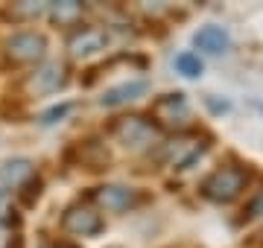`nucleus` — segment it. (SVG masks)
Returning <instances> with one entry per match:
<instances>
[{"mask_svg": "<svg viewBox=\"0 0 263 248\" xmlns=\"http://www.w3.org/2000/svg\"><path fill=\"white\" fill-rule=\"evenodd\" d=\"M243 213L249 216V219H254V216H263V190L257 193V196H254L252 201H249V208H246Z\"/></svg>", "mask_w": 263, "mask_h": 248, "instance_id": "f3484780", "label": "nucleus"}, {"mask_svg": "<svg viewBox=\"0 0 263 248\" xmlns=\"http://www.w3.org/2000/svg\"><path fill=\"white\" fill-rule=\"evenodd\" d=\"M12 12L18 15V18H38V15H44L47 12V3H32V0H21L12 6Z\"/></svg>", "mask_w": 263, "mask_h": 248, "instance_id": "2eb2a0df", "label": "nucleus"}, {"mask_svg": "<svg viewBox=\"0 0 263 248\" xmlns=\"http://www.w3.org/2000/svg\"><path fill=\"white\" fill-rule=\"evenodd\" d=\"M70 108H73V105H70V102L59 105V108H50V111H44V114H41V123H44V126L56 123V120H62V117H65L67 111H70Z\"/></svg>", "mask_w": 263, "mask_h": 248, "instance_id": "dca6fc26", "label": "nucleus"}, {"mask_svg": "<svg viewBox=\"0 0 263 248\" xmlns=\"http://www.w3.org/2000/svg\"><path fill=\"white\" fill-rule=\"evenodd\" d=\"M152 114H155V120H161L164 126H176V123H181V120H187L190 105H187V99H184V94H164V96L155 99Z\"/></svg>", "mask_w": 263, "mask_h": 248, "instance_id": "0eeeda50", "label": "nucleus"}, {"mask_svg": "<svg viewBox=\"0 0 263 248\" xmlns=\"http://www.w3.org/2000/svg\"><path fill=\"white\" fill-rule=\"evenodd\" d=\"M193 44H196L199 50H205V53H211V56H219V53H226L228 44H231V38H228V32L222 27H214V24H208V27H202L193 35Z\"/></svg>", "mask_w": 263, "mask_h": 248, "instance_id": "9b49d317", "label": "nucleus"}, {"mask_svg": "<svg viewBox=\"0 0 263 248\" xmlns=\"http://www.w3.org/2000/svg\"><path fill=\"white\" fill-rule=\"evenodd\" d=\"M202 152H205V143L199 140V134H179V137H173V140L164 143L161 161L167 163V167H173V170H184Z\"/></svg>", "mask_w": 263, "mask_h": 248, "instance_id": "7ed1b4c3", "label": "nucleus"}, {"mask_svg": "<svg viewBox=\"0 0 263 248\" xmlns=\"http://www.w3.org/2000/svg\"><path fill=\"white\" fill-rule=\"evenodd\" d=\"M111 137L120 146L132 149V152H141V149H146L149 143H155L158 132H155V126H152L149 120L132 114V117H117V120H114L111 123Z\"/></svg>", "mask_w": 263, "mask_h": 248, "instance_id": "f03ea898", "label": "nucleus"}, {"mask_svg": "<svg viewBox=\"0 0 263 248\" xmlns=\"http://www.w3.org/2000/svg\"><path fill=\"white\" fill-rule=\"evenodd\" d=\"M29 178H32V163L27 158H15V161L6 163V178L3 181H9L12 187H24Z\"/></svg>", "mask_w": 263, "mask_h": 248, "instance_id": "ddd939ff", "label": "nucleus"}, {"mask_svg": "<svg viewBox=\"0 0 263 248\" xmlns=\"http://www.w3.org/2000/svg\"><path fill=\"white\" fill-rule=\"evenodd\" d=\"M62 228L67 234H76V237H94V234L103 231V216L97 210H91L88 204H73V208L65 210Z\"/></svg>", "mask_w": 263, "mask_h": 248, "instance_id": "39448f33", "label": "nucleus"}, {"mask_svg": "<svg viewBox=\"0 0 263 248\" xmlns=\"http://www.w3.org/2000/svg\"><path fill=\"white\" fill-rule=\"evenodd\" d=\"M85 6L79 0H59V3H47V15L53 18V24L59 27H67V24H76L82 18Z\"/></svg>", "mask_w": 263, "mask_h": 248, "instance_id": "f8f14e48", "label": "nucleus"}, {"mask_svg": "<svg viewBox=\"0 0 263 248\" xmlns=\"http://www.w3.org/2000/svg\"><path fill=\"white\" fill-rule=\"evenodd\" d=\"M47 53V38L41 32H15L9 41H6V56L15 61V65H35L41 61Z\"/></svg>", "mask_w": 263, "mask_h": 248, "instance_id": "20e7f679", "label": "nucleus"}, {"mask_svg": "<svg viewBox=\"0 0 263 248\" xmlns=\"http://www.w3.org/2000/svg\"><path fill=\"white\" fill-rule=\"evenodd\" d=\"M205 102H208V105H211V108H214V111H228V108H231V105H228V102H226V99H222V102H216L214 96H208Z\"/></svg>", "mask_w": 263, "mask_h": 248, "instance_id": "a211bd4d", "label": "nucleus"}, {"mask_svg": "<svg viewBox=\"0 0 263 248\" xmlns=\"http://www.w3.org/2000/svg\"><path fill=\"white\" fill-rule=\"evenodd\" d=\"M3 193H6V181H3V175H0V199H3Z\"/></svg>", "mask_w": 263, "mask_h": 248, "instance_id": "6ab92c4d", "label": "nucleus"}, {"mask_svg": "<svg viewBox=\"0 0 263 248\" xmlns=\"http://www.w3.org/2000/svg\"><path fill=\"white\" fill-rule=\"evenodd\" d=\"M246 187V172L240 167H219L202 181V196L216 204L234 201Z\"/></svg>", "mask_w": 263, "mask_h": 248, "instance_id": "f257e3e1", "label": "nucleus"}, {"mask_svg": "<svg viewBox=\"0 0 263 248\" xmlns=\"http://www.w3.org/2000/svg\"><path fill=\"white\" fill-rule=\"evenodd\" d=\"M94 201L100 208L111 210V213H120V210H129L135 204V193L123 184H105V187L94 190Z\"/></svg>", "mask_w": 263, "mask_h": 248, "instance_id": "6e6552de", "label": "nucleus"}, {"mask_svg": "<svg viewBox=\"0 0 263 248\" xmlns=\"http://www.w3.org/2000/svg\"><path fill=\"white\" fill-rule=\"evenodd\" d=\"M146 91H149L146 79H132V82H123V85L108 88V91L100 96V105H105V108H117V105L135 102V99H138V96H143Z\"/></svg>", "mask_w": 263, "mask_h": 248, "instance_id": "1a4fd4ad", "label": "nucleus"}, {"mask_svg": "<svg viewBox=\"0 0 263 248\" xmlns=\"http://www.w3.org/2000/svg\"><path fill=\"white\" fill-rule=\"evenodd\" d=\"M105 44H108V35L100 27H82L79 32H73L67 38V50H70L73 58H91L97 53H103Z\"/></svg>", "mask_w": 263, "mask_h": 248, "instance_id": "423d86ee", "label": "nucleus"}, {"mask_svg": "<svg viewBox=\"0 0 263 248\" xmlns=\"http://www.w3.org/2000/svg\"><path fill=\"white\" fill-rule=\"evenodd\" d=\"M65 65H59V61H50V65H44L41 70H35L32 73V79H29V88L35 91V94H53V91H59V88L65 85Z\"/></svg>", "mask_w": 263, "mask_h": 248, "instance_id": "9d476101", "label": "nucleus"}, {"mask_svg": "<svg viewBox=\"0 0 263 248\" xmlns=\"http://www.w3.org/2000/svg\"><path fill=\"white\" fill-rule=\"evenodd\" d=\"M53 248H76V245H70V242H59V245H53Z\"/></svg>", "mask_w": 263, "mask_h": 248, "instance_id": "aec40b11", "label": "nucleus"}, {"mask_svg": "<svg viewBox=\"0 0 263 248\" xmlns=\"http://www.w3.org/2000/svg\"><path fill=\"white\" fill-rule=\"evenodd\" d=\"M173 65H176V70H179L181 76H187V79H196L202 73V61H199L196 53H179Z\"/></svg>", "mask_w": 263, "mask_h": 248, "instance_id": "4468645a", "label": "nucleus"}]
</instances>
